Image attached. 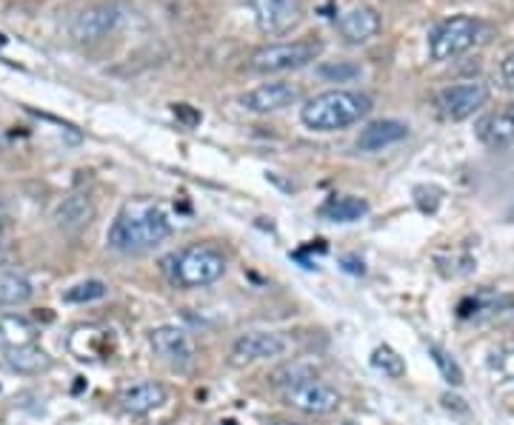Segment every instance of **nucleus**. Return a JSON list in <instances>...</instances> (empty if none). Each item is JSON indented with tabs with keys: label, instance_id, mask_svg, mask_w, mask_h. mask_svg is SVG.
<instances>
[{
	"label": "nucleus",
	"instance_id": "bb28decb",
	"mask_svg": "<svg viewBox=\"0 0 514 425\" xmlns=\"http://www.w3.org/2000/svg\"><path fill=\"white\" fill-rule=\"evenodd\" d=\"M174 118L181 121L186 129H192V126L201 123V111H194L189 103H177V106H174Z\"/></svg>",
	"mask_w": 514,
	"mask_h": 425
},
{
	"label": "nucleus",
	"instance_id": "7c9ffc66",
	"mask_svg": "<svg viewBox=\"0 0 514 425\" xmlns=\"http://www.w3.org/2000/svg\"><path fill=\"white\" fill-rule=\"evenodd\" d=\"M84 385H86V380H84V377H77V382H74V394H77V391H84Z\"/></svg>",
	"mask_w": 514,
	"mask_h": 425
},
{
	"label": "nucleus",
	"instance_id": "f03ea898",
	"mask_svg": "<svg viewBox=\"0 0 514 425\" xmlns=\"http://www.w3.org/2000/svg\"><path fill=\"white\" fill-rule=\"evenodd\" d=\"M369 111H371V101L366 94L349 89H331L306 101V106L301 109V121L311 131H341L361 123Z\"/></svg>",
	"mask_w": 514,
	"mask_h": 425
},
{
	"label": "nucleus",
	"instance_id": "2eb2a0df",
	"mask_svg": "<svg viewBox=\"0 0 514 425\" xmlns=\"http://www.w3.org/2000/svg\"><path fill=\"white\" fill-rule=\"evenodd\" d=\"M117 402H121V409L129 411V414H149V411L161 409V405L166 402V389L161 382H154V380L134 382V385H129V389L121 391Z\"/></svg>",
	"mask_w": 514,
	"mask_h": 425
},
{
	"label": "nucleus",
	"instance_id": "9b49d317",
	"mask_svg": "<svg viewBox=\"0 0 514 425\" xmlns=\"http://www.w3.org/2000/svg\"><path fill=\"white\" fill-rule=\"evenodd\" d=\"M117 12L114 4H94V6H86L84 12L74 14L72 21V37L77 43H94V41H104V37L114 29Z\"/></svg>",
	"mask_w": 514,
	"mask_h": 425
},
{
	"label": "nucleus",
	"instance_id": "6ab92c4d",
	"mask_svg": "<svg viewBox=\"0 0 514 425\" xmlns=\"http://www.w3.org/2000/svg\"><path fill=\"white\" fill-rule=\"evenodd\" d=\"M4 360L12 372L17 374H41L46 372L52 360L44 349H37V345H21V349H6L4 352Z\"/></svg>",
	"mask_w": 514,
	"mask_h": 425
},
{
	"label": "nucleus",
	"instance_id": "6e6552de",
	"mask_svg": "<svg viewBox=\"0 0 514 425\" xmlns=\"http://www.w3.org/2000/svg\"><path fill=\"white\" fill-rule=\"evenodd\" d=\"M257 29L263 34H286L301 24L303 17V0H249Z\"/></svg>",
	"mask_w": 514,
	"mask_h": 425
},
{
	"label": "nucleus",
	"instance_id": "c85d7f7f",
	"mask_svg": "<svg viewBox=\"0 0 514 425\" xmlns=\"http://www.w3.org/2000/svg\"><path fill=\"white\" fill-rule=\"evenodd\" d=\"M343 268L349 275H366V266H363V260H358V257H346L343 260Z\"/></svg>",
	"mask_w": 514,
	"mask_h": 425
},
{
	"label": "nucleus",
	"instance_id": "7ed1b4c3",
	"mask_svg": "<svg viewBox=\"0 0 514 425\" xmlns=\"http://www.w3.org/2000/svg\"><path fill=\"white\" fill-rule=\"evenodd\" d=\"M226 257L217 246L209 243H192L174 255L163 257V275L177 288H201L212 285L223 277Z\"/></svg>",
	"mask_w": 514,
	"mask_h": 425
},
{
	"label": "nucleus",
	"instance_id": "c9c22d12",
	"mask_svg": "<svg viewBox=\"0 0 514 425\" xmlns=\"http://www.w3.org/2000/svg\"><path fill=\"white\" fill-rule=\"evenodd\" d=\"M511 217H514V208H511Z\"/></svg>",
	"mask_w": 514,
	"mask_h": 425
},
{
	"label": "nucleus",
	"instance_id": "ddd939ff",
	"mask_svg": "<svg viewBox=\"0 0 514 425\" xmlns=\"http://www.w3.org/2000/svg\"><path fill=\"white\" fill-rule=\"evenodd\" d=\"M338 32L351 46L369 43L371 37L381 32V14L369 6H354V9H349L338 17Z\"/></svg>",
	"mask_w": 514,
	"mask_h": 425
},
{
	"label": "nucleus",
	"instance_id": "dca6fc26",
	"mask_svg": "<svg viewBox=\"0 0 514 425\" xmlns=\"http://www.w3.org/2000/svg\"><path fill=\"white\" fill-rule=\"evenodd\" d=\"M409 134V126L400 123V121H374L369 123L366 129H361L358 134V149L361 151H381L386 146H394L400 143L403 138Z\"/></svg>",
	"mask_w": 514,
	"mask_h": 425
},
{
	"label": "nucleus",
	"instance_id": "20e7f679",
	"mask_svg": "<svg viewBox=\"0 0 514 425\" xmlns=\"http://www.w3.org/2000/svg\"><path fill=\"white\" fill-rule=\"evenodd\" d=\"M480 34V21H474L469 14H454L438 24L429 34V54L434 61H451L474 46Z\"/></svg>",
	"mask_w": 514,
	"mask_h": 425
},
{
	"label": "nucleus",
	"instance_id": "f3484780",
	"mask_svg": "<svg viewBox=\"0 0 514 425\" xmlns=\"http://www.w3.org/2000/svg\"><path fill=\"white\" fill-rule=\"evenodd\" d=\"M94 217V206L86 195H69L61 206L54 208V223L61 231H69V235H74V231H81L92 223Z\"/></svg>",
	"mask_w": 514,
	"mask_h": 425
},
{
	"label": "nucleus",
	"instance_id": "39448f33",
	"mask_svg": "<svg viewBox=\"0 0 514 425\" xmlns=\"http://www.w3.org/2000/svg\"><path fill=\"white\" fill-rule=\"evenodd\" d=\"M323 52L321 41H292V43H272L263 46L252 54V69L254 72H294V69H303L309 66L314 57Z\"/></svg>",
	"mask_w": 514,
	"mask_h": 425
},
{
	"label": "nucleus",
	"instance_id": "412c9836",
	"mask_svg": "<svg viewBox=\"0 0 514 425\" xmlns=\"http://www.w3.org/2000/svg\"><path fill=\"white\" fill-rule=\"evenodd\" d=\"M478 138L489 146H503V143H511L514 140V121L511 114L503 109L498 114H489L478 123Z\"/></svg>",
	"mask_w": 514,
	"mask_h": 425
},
{
	"label": "nucleus",
	"instance_id": "1a4fd4ad",
	"mask_svg": "<svg viewBox=\"0 0 514 425\" xmlns=\"http://www.w3.org/2000/svg\"><path fill=\"white\" fill-rule=\"evenodd\" d=\"M286 349H289V343L281 334L249 332V334L234 340L232 362L234 365H249V362H261V360H274V357H283Z\"/></svg>",
	"mask_w": 514,
	"mask_h": 425
},
{
	"label": "nucleus",
	"instance_id": "0eeeda50",
	"mask_svg": "<svg viewBox=\"0 0 514 425\" xmlns=\"http://www.w3.org/2000/svg\"><path fill=\"white\" fill-rule=\"evenodd\" d=\"M283 400H286V405H292L294 411H303V414H311V417H326L331 411H338V405H341L338 389H331V385H326V382H318L314 377L286 389Z\"/></svg>",
	"mask_w": 514,
	"mask_h": 425
},
{
	"label": "nucleus",
	"instance_id": "473e14b6",
	"mask_svg": "<svg viewBox=\"0 0 514 425\" xmlns=\"http://www.w3.org/2000/svg\"><path fill=\"white\" fill-rule=\"evenodd\" d=\"M506 111L511 114V121H514V103H509V106H506Z\"/></svg>",
	"mask_w": 514,
	"mask_h": 425
},
{
	"label": "nucleus",
	"instance_id": "423d86ee",
	"mask_svg": "<svg viewBox=\"0 0 514 425\" xmlns=\"http://www.w3.org/2000/svg\"><path fill=\"white\" fill-rule=\"evenodd\" d=\"M489 101V86L480 83V81H463V83H454V86H446L438 101H434V106H438V111L443 114L446 121H466L471 118L474 111H478L480 106H486Z\"/></svg>",
	"mask_w": 514,
	"mask_h": 425
},
{
	"label": "nucleus",
	"instance_id": "4be33fe9",
	"mask_svg": "<svg viewBox=\"0 0 514 425\" xmlns=\"http://www.w3.org/2000/svg\"><path fill=\"white\" fill-rule=\"evenodd\" d=\"M32 283L17 275V272H6L0 275V308H12V305H24L32 300Z\"/></svg>",
	"mask_w": 514,
	"mask_h": 425
},
{
	"label": "nucleus",
	"instance_id": "f257e3e1",
	"mask_svg": "<svg viewBox=\"0 0 514 425\" xmlns=\"http://www.w3.org/2000/svg\"><path fill=\"white\" fill-rule=\"evenodd\" d=\"M169 235H172V223L163 206L152 198H134L117 211V217L106 231V240L114 251L137 255V251H149L157 243H163Z\"/></svg>",
	"mask_w": 514,
	"mask_h": 425
},
{
	"label": "nucleus",
	"instance_id": "9d476101",
	"mask_svg": "<svg viewBox=\"0 0 514 425\" xmlns=\"http://www.w3.org/2000/svg\"><path fill=\"white\" fill-rule=\"evenodd\" d=\"M152 349L163 362L174 365V369H189L194 362V345L192 337L177 325H161L152 332Z\"/></svg>",
	"mask_w": 514,
	"mask_h": 425
},
{
	"label": "nucleus",
	"instance_id": "e433bc0d",
	"mask_svg": "<svg viewBox=\"0 0 514 425\" xmlns=\"http://www.w3.org/2000/svg\"><path fill=\"white\" fill-rule=\"evenodd\" d=\"M346 425H354V422H346Z\"/></svg>",
	"mask_w": 514,
	"mask_h": 425
},
{
	"label": "nucleus",
	"instance_id": "5701e85b",
	"mask_svg": "<svg viewBox=\"0 0 514 425\" xmlns=\"http://www.w3.org/2000/svg\"><path fill=\"white\" fill-rule=\"evenodd\" d=\"M371 365H374L378 372H383L386 377H391V380H398V377L406 374L403 357L394 352V349H389V345H378V349L371 352Z\"/></svg>",
	"mask_w": 514,
	"mask_h": 425
},
{
	"label": "nucleus",
	"instance_id": "a878e982",
	"mask_svg": "<svg viewBox=\"0 0 514 425\" xmlns=\"http://www.w3.org/2000/svg\"><path fill=\"white\" fill-rule=\"evenodd\" d=\"M429 354H431L434 365L440 369V374L449 385H463V369L440 349V345H429Z\"/></svg>",
	"mask_w": 514,
	"mask_h": 425
},
{
	"label": "nucleus",
	"instance_id": "72a5a7b5",
	"mask_svg": "<svg viewBox=\"0 0 514 425\" xmlns=\"http://www.w3.org/2000/svg\"><path fill=\"white\" fill-rule=\"evenodd\" d=\"M274 425H298V422H274Z\"/></svg>",
	"mask_w": 514,
	"mask_h": 425
},
{
	"label": "nucleus",
	"instance_id": "2f4dec72",
	"mask_svg": "<svg viewBox=\"0 0 514 425\" xmlns=\"http://www.w3.org/2000/svg\"><path fill=\"white\" fill-rule=\"evenodd\" d=\"M4 226H6V211H4V206H0V231H4Z\"/></svg>",
	"mask_w": 514,
	"mask_h": 425
},
{
	"label": "nucleus",
	"instance_id": "f8f14e48",
	"mask_svg": "<svg viewBox=\"0 0 514 425\" xmlns=\"http://www.w3.org/2000/svg\"><path fill=\"white\" fill-rule=\"evenodd\" d=\"M294 101H298V86H292V83H263V86L246 92L243 98H241L243 109H249L254 114L283 111Z\"/></svg>",
	"mask_w": 514,
	"mask_h": 425
},
{
	"label": "nucleus",
	"instance_id": "b1692460",
	"mask_svg": "<svg viewBox=\"0 0 514 425\" xmlns=\"http://www.w3.org/2000/svg\"><path fill=\"white\" fill-rule=\"evenodd\" d=\"M106 283L104 280H86V283H77L72 288H66L64 292V300L66 303H92V300H101L106 297Z\"/></svg>",
	"mask_w": 514,
	"mask_h": 425
},
{
	"label": "nucleus",
	"instance_id": "aec40b11",
	"mask_svg": "<svg viewBox=\"0 0 514 425\" xmlns=\"http://www.w3.org/2000/svg\"><path fill=\"white\" fill-rule=\"evenodd\" d=\"M37 328L17 314H4L0 317V345L4 349H21V345H35Z\"/></svg>",
	"mask_w": 514,
	"mask_h": 425
},
{
	"label": "nucleus",
	"instance_id": "a211bd4d",
	"mask_svg": "<svg viewBox=\"0 0 514 425\" xmlns=\"http://www.w3.org/2000/svg\"><path fill=\"white\" fill-rule=\"evenodd\" d=\"M369 215V203L351 195H334L321 206V217L331 223H358L361 217Z\"/></svg>",
	"mask_w": 514,
	"mask_h": 425
},
{
	"label": "nucleus",
	"instance_id": "c756f323",
	"mask_svg": "<svg viewBox=\"0 0 514 425\" xmlns=\"http://www.w3.org/2000/svg\"><path fill=\"white\" fill-rule=\"evenodd\" d=\"M443 402L449 405V409H458V411H466V405H463V400H460V397H451V394H446V397H443Z\"/></svg>",
	"mask_w": 514,
	"mask_h": 425
},
{
	"label": "nucleus",
	"instance_id": "f704fd0d",
	"mask_svg": "<svg viewBox=\"0 0 514 425\" xmlns=\"http://www.w3.org/2000/svg\"><path fill=\"white\" fill-rule=\"evenodd\" d=\"M223 425H237V422H234V420H226V422H223Z\"/></svg>",
	"mask_w": 514,
	"mask_h": 425
},
{
	"label": "nucleus",
	"instance_id": "393cba45",
	"mask_svg": "<svg viewBox=\"0 0 514 425\" xmlns=\"http://www.w3.org/2000/svg\"><path fill=\"white\" fill-rule=\"evenodd\" d=\"M318 74L323 81H331V83H349L354 77H361V66L351 63V61H331V63H323L318 69Z\"/></svg>",
	"mask_w": 514,
	"mask_h": 425
},
{
	"label": "nucleus",
	"instance_id": "4468645a",
	"mask_svg": "<svg viewBox=\"0 0 514 425\" xmlns=\"http://www.w3.org/2000/svg\"><path fill=\"white\" fill-rule=\"evenodd\" d=\"M112 332L97 325H84L69 337V349L77 360H106L112 354Z\"/></svg>",
	"mask_w": 514,
	"mask_h": 425
},
{
	"label": "nucleus",
	"instance_id": "cd10ccee",
	"mask_svg": "<svg viewBox=\"0 0 514 425\" xmlns=\"http://www.w3.org/2000/svg\"><path fill=\"white\" fill-rule=\"evenodd\" d=\"M500 77H503L506 89L514 92V52L503 57V63H500Z\"/></svg>",
	"mask_w": 514,
	"mask_h": 425
}]
</instances>
